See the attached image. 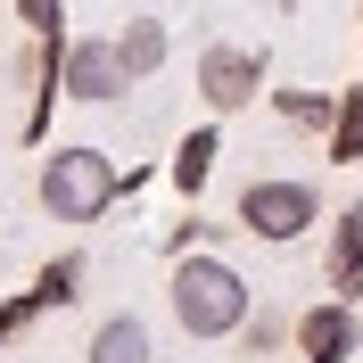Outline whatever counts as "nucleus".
<instances>
[{"label":"nucleus","mask_w":363,"mask_h":363,"mask_svg":"<svg viewBox=\"0 0 363 363\" xmlns=\"http://www.w3.org/2000/svg\"><path fill=\"white\" fill-rule=\"evenodd\" d=\"M83 363H157V339H149V322H140V314H108L99 330H91Z\"/></svg>","instance_id":"obj_10"},{"label":"nucleus","mask_w":363,"mask_h":363,"mask_svg":"<svg viewBox=\"0 0 363 363\" xmlns=\"http://www.w3.org/2000/svg\"><path fill=\"white\" fill-rule=\"evenodd\" d=\"M289 347H297V363H355L363 314H355V306H339V297H322V306H306V314L289 322Z\"/></svg>","instance_id":"obj_6"},{"label":"nucleus","mask_w":363,"mask_h":363,"mask_svg":"<svg viewBox=\"0 0 363 363\" xmlns=\"http://www.w3.org/2000/svg\"><path fill=\"white\" fill-rule=\"evenodd\" d=\"M83 281H91V256L58 248L42 272H33V306H42V314H67V306H83Z\"/></svg>","instance_id":"obj_11"},{"label":"nucleus","mask_w":363,"mask_h":363,"mask_svg":"<svg viewBox=\"0 0 363 363\" xmlns=\"http://www.w3.org/2000/svg\"><path fill=\"white\" fill-rule=\"evenodd\" d=\"M108 42H116V58H124V74H133V83H149V74L174 58V33H165V17H124Z\"/></svg>","instance_id":"obj_9"},{"label":"nucleus","mask_w":363,"mask_h":363,"mask_svg":"<svg viewBox=\"0 0 363 363\" xmlns=\"http://www.w3.org/2000/svg\"><path fill=\"white\" fill-rule=\"evenodd\" d=\"M17 25L25 33H58L67 25V0H17Z\"/></svg>","instance_id":"obj_16"},{"label":"nucleus","mask_w":363,"mask_h":363,"mask_svg":"<svg viewBox=\"0 0 363 363\" xmlns=\"http://www.w3.org/2000/svg\"><path fill=\"white\" fill-rule=\"evenodd\" d=\"M165 306H174V330H182V339H231V330L248 322L256 289H248V272L231 264L223 248H190V256H174Z\"/></svg>","instance_id":"obj_1"},{"label":"nucleus","mask_w":363,"mask_h":363,"mask_svg":"<svg viewBox=\"0 0 363 363\" xmlns=\"http://www.w3.org/2000/svg\"><path fill=\"white\" fill-rule=\"evenodd\" d=\"M264 9H289V0H264Z\"/></svg>","instance_id":"obj_17"},{"label":"nucleus","mask_w":363,"mask_h":363,"mask_svg":"<svg viewBox=\"0 0 363 363\" xmlns=\"http://www.w3.org/2000/svg\"><path fill=\"white\" fill-rule=\"evenodd\" d=\"M289 322H297V314H281V306H248V322H240L231 339H240V355H248V363H264V355L289 347Z\"/></svg>","instance_id":"obj_14"},{"label":"nucleus","mask_w":363,"mask_h":363,"mask_svg":"<svg viewBox=\"0 0 363 363\" xmlns=\"http://www.w3.org/2000/svg\"><path fill=\"white\" fill-rule=\"evenodd\" d=\"M272 99V116L289 124V133H330V108H339V91H306V83H281V91H264Z\"/></svg>","instance_id":"obj_13"},{"label":"nucleus","mask_w":363,"mask_h":363,"mask_svg":"<svg viewBox=\"0 0 363 363\" xmlns=\"http://www.w3.org/2000/svg\"><path fill=\"white\" fill-rule=\"evenodd\" d=\"M322 289L339 306H363V199H347L322 231Z\"/></svg>","instance_id":"obj_7"},{"label":"nucleus","mask_w":363,"mask_h":363,"mask_svg":"<svg viewBox=\"0 0 363 363\" xmlns=\"http://www.w3.org/2000/svg\"><path fill=\"white\" fill-rule=\"evenodd\" d=\"M190 83H199V108L223 124V116H248L256 99L272 91V58H264V42H256V50L248 42H206Z\"/></svg>","instance_id":"obj_4"},{"label":"nucleus","mask_w":363,"mask_h":363,"mask_svg":"<svg viewBox=\"0 0 363 363\" xmlns=\"http://www.w3.org/2000/svg\"><path fill=\"white\" fill-rule=\"evenodd\" d=\"M33 199H42L50 223H99V215L124 199V165H116L108 149H91V140H67V149H50V157H42Z\"/></svg>","instance_id":"obj_2"},{"label":"nucleus","mask_w":363,"mask_h":363,"mask_svg":"<svg viewBox=\"0 0 363 363\" xmlns=\"http://www.w3.org/2000/svg\"><path fill=\"white\" fill-rule=\"evenodd\" d=\"M314 223H322V190L297 182V174H256L248 190H240V206H231V231H248L264 248H289V240H306Z\"/></svg>","instance_id":"obj_3"},{"label":"nucleus","mask_w":363,"mask_h":363,"mask_svg":"<svg viewBox=\"0 0 363 363\" xmlns=\"http://www.w3.org/2000/svg\"><path fill=\"white\" fill-rule=\"evenodd\" d=\"M33 322H42V306H33V289H0V347L33 339Z\"/></svg>","instance_id":"obj_15"},{"label":"nucleus","mask_w":363,"mask_h":363,"mask_svg":"<svg viewBox=\"0 0 363 363\" xmlns=\"http://www.w3.org/2000/svg\"><path fill=\"white\" fill-rule=\"evenodd\" d=\"M322 157L330 165H363V74L339 91V108H330V133H322Z\"/></svg>","instance_id":"obj_12"},{"label":"nucleus","mask_w":363,"mask_h":363,"mask_svg":"<svg viewBox=\"0 0 363 363\" xmlns=\"http://www.w3.org/2000/svg\"><path fill=\"white\" fill-rule=\"evenodd\" d=\"M215 157H223V124L206 116V124H190V133L174 140V157H165V182H174L182 199L199 206V190H206V182H215Z\"/></svg>","instance_id":"obj_8"},{"label":"nucleus","mask_w":363,"mask_h":363,"mask_svg":"<svg viewBox=\"0 0 363 363\" xmlns=\"http://www.w3.org/2000/svg\"><path fill=\"white\" fill-rule=\"evenodd\" d=\"M58 91H67L74 108H116V99L133 91V74H124V58H116L108 33H67V42H58Z\"/></svg>","instance_id":"obj_5"}]
</instances>
